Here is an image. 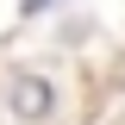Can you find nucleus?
Instances as JSON below:
<instances>
[{"label":"nucleus","instance_id":"nucleus-1","mask_svg":"<svg viewBox=\"0 0 125 125\" xmlns=\"http://www.w3.org/2000/svg\"><path fill=\"white\" fill-rule=\"evenodd\" d=\"M25 6H44V0H25Z\"/></svg>","mask_w":125,"mask_h":125}]
</instances>
